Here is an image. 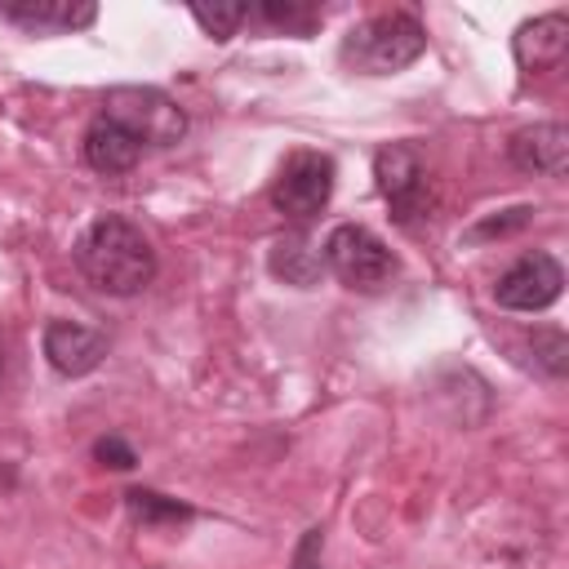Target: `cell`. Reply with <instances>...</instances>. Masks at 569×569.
<instances>
[{"mask_svg":"<svg viewBox=\"0 0 569 569\" xmlns=\"http://www.w3.org/2000/svg\"><path fill=\"white\" fill-rule=\"evenodd\" d=\"M102 116L133 133L142 147H173L187 133V111L151 84H116L102 98Z\"/></svg>","mask_w":569,"mask_h":569,"instance_id":"4","label":"cell"},{"mask_svg":"<svg viewBox=\"0 0 569 569\" xmlns=\"http://www.w3.org/2000/svg\"><path fill=\"white\" fill-rule=\"evenodd\" d=\"M422 49H427L422 22L405 9H391V13H373V18L356 22L342 36L338 58L360 76H396L409 62H418Z\"/></svg>","mask_w":569,"mask_h":569,"instance_id":"2","label":"cell"},{"mask_svg":"<svg viewBox=\"0 0 569 569\" xmlns=\"http://www.w3.org/2000/svg\"><path fill=\"white\" fill-rule=\"evenodd\" d=\"M267 267H271L276 280L293 284V289H311V284L325 276V253L311 244L307 231H289V236H280V240L271 244Z\"/></svg>","mask_w":569,"mask_h":569,"instance_id":"13","label":"cell"},{"mask_svg":"<svg viewBox=\"0 0 569 569\" xmlns=\"http://www.w3.org/2000/svg\"><path fill=\"white\" fill-rule=\"evenodd\" d=\"M44 360L62 378H84L107 360V338L76 320H49L44 325Z\"/></svg>","mask_w":569,"mask_h":569,"instance_id":"9","label":"cell"},{"mask_svg":"<svg viewBox=\"0 0 569 569\" xmlns=\"http://www.w3.org/2000/svg\"><path fill=\"white\" fill-rule=\"evenodd\" d=\"M529 351H533V365H538L547 378H565V373H569V338H565V329L538 325V329L529 333Z\"/></svg>","mask_w":569,"mask_h":569,"instance_id":"16","label":"cell"},{"mask_svg":"<svg viewBox=\"0 0 569 569\" xmlns=\"http://www.w3.org/2000/svg\"><path fill=\"white\" fill-rule=\"evenodd\" d=\"M565 49H569V18L565 13H542V18H529L516 27L511 36V53L525 71H551L565 62Z\"/></svg>","mask_w":569,"mask_h":569,"instance_id":"10","label":"cell"},{"mask_svg":"<svg viewBox=\"0 0 569 569\" xmlns=\"http://www.w3.org/2000/svg\"><path fill=\"white\" fill-rule=\"evenodd\" d=\"M320 253H325V271H333L347 289H360V293L387 289L396 280V271H400V262L387 249V240L378 231L360 227V222H338L325 236Z\"/></svg>","mask_w":569,"mask_h":569,"instance_id":"3","label":"cell"},{"mask_svg":"<svg viewBox=\"0 0 569 569\" xmlns=\"http://www.w3.org/2000/svg\"><path fill=\"white\" fill-rule=\"evenodd\" d=\"M142 156V142L133 133H124L116 120L98 116L89 129H84V164L93 173H129Z\"/></svg>","mask_w":569,"mask_h":569,"instance_id":"11","label":"cell"},{"mask_svg":"<svg viewBox=\"0 0 569 569\" xmlns=\"http://www.w3.org/2000/svg\"><path fill=\"white\" fill-rule=\"evenodd\" d=\"M560 289H565V267H560L551 253L533 249V253L516 258V262L498 276L493 302L507 307V311H547V307L560 298Z\"/></svg>","mask_w":569,"mask_h":569,"instance_id":"7","label":"cell"},{"mask_svg":"<svg viewBox=\"0 0 569 569\" xmlns=\"http://www.w3.org/2000/svg\"><path fill=\"white\" fill-rule=\"evenodd\" d=\"M507 156L520 173H542V178H565L569 169V129L560 120H538L511 133Z\"/></svg>","mask_w":569,"mask_h":569,"instance_id":"8","label":"cell"},{"mask_svg":"<svg viewBox=\"0 0 569 569\" xmlns=\"http://www.w3.org/2000/svg\"><path fill=\"white\" fill-rule=\"evenodd\" d=\"M71 262H76V271L93 289H102L111 298H133V293H142L156 280V249H151V240L142 236L138 222H129L120 213L93 218L80 231V240L71 249Z\"/></svg>","mask_w":569,"mask_h":569,"instance_id":"1","label":"cell"},{"mask_svg":"<svg viewBox=\"0 0 569 569\" xmlns=\"http://www.w3.org/2000/svg\"><path fill=\"white\" fill-rule=\"evenodd\" d=\"M93 458H98L102 467H111V471L138 467V453H133V445H129L124 436H98V440H93Z\"/></svg>","mask_w":569,"mask_h":569,"instance_id":"19","label":"cell"},{"mask_svg":"<svg viewBox=\"0 0 569 569\" xmlns=\"http://www.w3.org/2000/svg\"><path fill=\"white\" fill-rule=\"evenodd\" d=\"M373 178H378V191H382V200H387V209L400 227H413V222L431 218V209H436L431 169L409 142L382 147L373 156Z\"/></svg>","mask_w":569,"mask_h":569,"instance_id":"5","label":"cell"},{"mask_svg":"<svg viewBox=\"0 0 569 569\" xmlns=\"http://www.w3.org/2000/svg\"><path fill=\"white\" fill-rule=\"evenodd\" d=\"M320 547H325V529H320V525H311V529L302 533V542L293 547L289 569H320Z\"/></svg>","mask_w":569,"mask_h":569,"instance_id":"20","label":"cell"},{"mask_svg":"<svg viewBox=\"0 0 569 569\" xmlns=\"http://www.w3.org/2000/svg\"><path fill=\"white\" fill-rule=\"evenodd\" d=\"M258 22H267L271 31H284V36H311L320 27V9L307 4V0H262L258 9H249Z\"/></svg>","mask_w":569,"mask_h":569,"instance_id":"15","label":"cell"},{"mask_svg":"<svg viewBox=\"0 0 569 569\" xmlns=\"http://www.w3.org/2000/svg\"><path fill=\"white\" fill-rule=\"evenodd\" d=\"M124 507H129L133 525H142V529L182 525V520L196 516V507H187V502H178V498H164V493H156V489H129V493H124Z\"/></svg>","mask_w":569,"mask_h":569,"instance_id":"14","label":"cell"},{"mask_svg":"<svg viewBox=\"0 0 569 569\" xmlns=\"http://www.w3.org/2000/svg\"><path fill=\"white\" fill-rule=\"evenodd\" d=\"M191 18L204 36L213 40H231L240 31V22L249 18V4H191Z\"/></svg>","mask_w":569,"mask_h":569,"instance_id":"17","label":"cell"},{"mask_svg":"<svg viewBox=\"0 0 569 569\" xmlns=\"http://www.w3.org/2000/svg\"><path fill=\"white\" fill-rule=\"evenodd\" d=\"M333 178H338L333 156H325V151H293V156L280 164L276 182H271V204H276V213L293 218V222L316 218V213L329 204V196H333Z\"/></svg>","mask_w":569,"mask_h":569,"instance_id":"6","label":"cell"},{"mask_svg":"<svg viewBox=\"0 0 569 569\" xmlns=\"http://www.w3.org/2000/svg\"><path fill=\"white\" fill-rule=\"evenodd\" d=\"M4 18L27 31H80L98 18V4H89V0H22V4H4Z\"/></svg>","mask_w":569,"mask_h":569,"instance_id":"12","label":"cell"},{"mask_svg":"<svg viewBox=\"0 0 569 569\" xmlns=\"http://www.w3.org/2000/svg\"><path fill=\"white\" fill-rule=\"evenodd\" d=\"M533 204H516V209H502V213H493V218H480L462 240L467 244H476V240H502V236H516L520 227H529L533 222Z\"/></svg>","mask_w":569,"mask_h":569,"instance_id":"18","label":"cell"}]
</instances>
